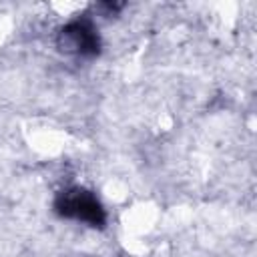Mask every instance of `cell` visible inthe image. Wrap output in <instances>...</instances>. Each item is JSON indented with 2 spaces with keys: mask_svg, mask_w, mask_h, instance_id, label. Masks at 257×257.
<instances>
[{
  "mask_svg": "<svg viewBox=\"0 0 257 257\" xmlns=\"http://www.w3.org/2000/svg\"><path fill=\"white\" fill-rule=\"evenodd\" d=\"M56 48L70 56H96L100 52L98 30L88 18L70 20L58 30Z\"/></svg>",
  "mask_w": 257,
  "mask_h": 257,
  "instance_id": "obj_2",
  "label": "cell"
},
{
  "mask_svg": "<svg viewBox=\"0 0 257 257\" xmlns=\"http://www.w3.org/2000/svg\"><path fill=\"white\" fill-rule=\"evenodd\" d=\"M54 211L64 219L80 221L88 227L102 229L106 225V211L92 191L82 187H70L56 195Z\"/></svg>",
  "mask_w": 257,
  "mask_h": 257,
  "instance_id": "obj_1",
  "label": "cell"
}]
</instances>
